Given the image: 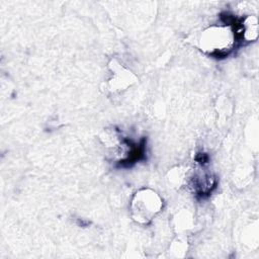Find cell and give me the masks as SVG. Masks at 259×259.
<instances>
[{
	"instance_id": "2",
	"label": "cell",
	"mask_w": 259,
	"mask_h": 259,
	"mask_svg": "<svg viewBox=\"0 0 259 259\" xmlns=\"http://www.w3.org/2000/svg\"><path fill=\"white\" fill-rule=\"evenodd\" d=\"M162 198L153 190L142 189L138 191L132 201V213L135 221L140 224H149L161 211Z\"/></svg>"
},
{
	"instance_id": "1",
	"label": "cell",
	"mask_w": 259,
	"mask_h": 259,
	"mask_svg": "<svg viewBox=\"0 0 259 259\" xmlns=\"http://www.w3.org/2000/svg\"><path fill=\"white\" fill-rule=\"evenodd\" d=\"M201 49L210 57L223 59L230 55L236 46V39L230 25L212 26L204 31L200 40Z\"/></svg>"
}]
</instances>
